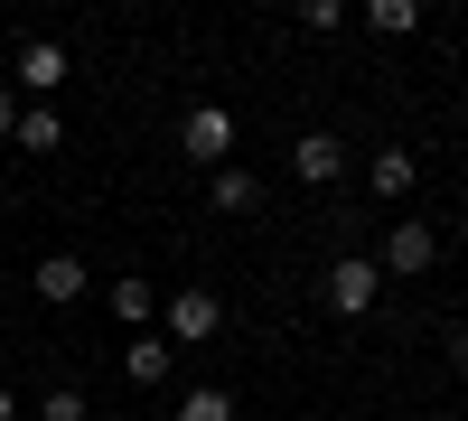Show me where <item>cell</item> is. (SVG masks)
Masks as SVG:
<instances>
[{"instance_id": "7a4b0ae2", "label": "cell", "mask_w": 468, "mask_h": 421, "mask_svg": "<svg viewBox=\"0 0 468 421\" xmlns=\"http://www.w3.org/2000/svg\"><path fill=\"white\" fill-rule=\"evenodd\" d=\"M160 319H169V347H207V337L225 328V300L216 290H169Z\"/></svg>"}, {"instance_id": "e0dca14e", "label": "cell", "mask_w": 468, "mask_h": 421, "mask_svg": "<svg viewBox=\"0 0 468 421\" xmlns=\"http://www.w3.org/2000/svg\"><path fill=\"white\" fill-rule=\"evenodd\" d=\"M450 374H468V328H450Z\"/></svg>"}, {"instance_id": "8fae6325", "label": "cell", "mask_w": 468, "mask_h": 421, "mask_svg": "<svg viewBox=\"0 0 468 421\" xmlns=\"http://www.w3.org/2000/svg\"><path fill=\"white\" fill-rule=\"evenodd\" d=\"M122 374H132V384H160V374H169V337H132Z\"/></svg>"}, {"instance_id": "ba28073f", "label": "cell", "mask_w": 468, "mask_h": 421, "mask_svg": "<svg viewBox=\"0 0 468 421\" xmlns=\"http://www.w3.org/2000/svg\"><path fill=\"white\" fill-rule=\"evenodd\" d=\"M207 197H216V216H253V206H262V178H253V169H234V160H225V169L207 178Z\"/></svg>"}, {"instance_id": "4fadbf2b", "label": "cell", "mask_w": 468, "mask_h": 421, "mask_svg": "<svg viewBox=\"0 0 468 421\" xmlns=\"http://www.w3.org/2000/svg\"><path fill=\"white\" fill-rule=\"evenodd\" d=\"M178 421H234V394L225 384H197V394L178 403Z\"/></svg>"}, {"instance_id": "9a60e30c", "label": "cell", "mask_w": 468, "mask_h": 421, "mask_svg": "<svg viewBox=\"0 0 468 421\" xmlns=\"http://www.w3.org/2000/svg\"><path fill=\"white\" fill-rule=\"evenodd\" d=\"M37 421H94V403H85V394H75V384H57L48 403H37Z\"/></svg>"}, {"instance_id": "ac0fdd59", "label": "cell", "mask_w": 468, "mask_h": 421, "mask_svg": "<svg viewBox=\"0 0 468 421\" xmlns=\"http://www.w3.org/2000/svg\"><path fill=\"white\" fill-rule=\"evenodd\" d=\"M0 421H19V394H10V384H0Z\"/></svg>"}, {"instance_id": "3957f363", "label": "cell", "mask_w": 468, "mask_h": 421, "mask_svg": "<svg viewBox=\"0 0 468 421\" xmlns=\"http://www.w3.org/2000/svg\"><path fill=\"white\" fill-rule=\"evenodd\" d=\"M178 150H187L197 169H225V150H234V112H225V103H197V112L178 122Z\"/></svg>"}, {"instance_id": "9c48e42d", "label": "cell", "mask_w": 468, "mask_h": 421, "mask_svg": "<svg viewBox=\"0 0 468 421\" xmlns=\"http://www.w3.org/2000/svg\"><path fill=\"white\" fill-rule=\"evenodd\" d=\"M412 178H421L412 150H375V160H366V187H375V197H412Z\"/></svg>"}, {"instance_id": "5b68a950", "label": "cell", "mask_w": 468, "mask_h": 421, "mask_svg": "<svg viewBox=\"0 0 468 421\" xmlns=\"http://www.w3.org/2000/svg\"><path fill=\"white\" fill-rule=\"evenodd\" d=\"M10 85L19 94H57L66 85V47H57V37H28V47L10 57Z\"/></svg>"}, {"instance_id": "30bf717a", "label": "cell", "mask_w": 468, "mask_h": 421, "mask_svg": "<svg viewBox=\"0 0 468 421\" xmlns=\"http://www.w3.org/2000/svg\"><path fill=\"white\" fill-rule=\"evenodd\" d=\"M112 319H122V328H132V337H141V328H150V319H160V290H150V281H141V272H122V281H112Z\"/></svg>"}, {"instance_id": "2e32d148", "label": "cell", "mask_w": 468, "mask_h": 421, "mask_svg": "<svg viewBox=\"0 0 468 421\" xmlns=\"http://www.w3.org/2000/svg\"><path fill=\"white\" fill-rule=\"evenodd\" d=\"M10 132H19V94L0 85V141H10Z\"/></svg>"}, {"instance_id": "7c38bea8", "label": "cell", "mask_w": 468, "mask_h": 421, "mask_svg": "<svg viewBox=\"0 0 468 421\" xmlns=\"http://www.w3.org/2000/svg\"><path fill=\"white\" fill-rule=\"evenodd\" d=\"M366 28H375V37H412L421 10H412V0H366Z\"/></svg>"}, {"instance_id": "8992f818", "label": "cell", "mask_w": 468, "mask_h": 421, "mask_svg": "<svg viewBox=\"0 0 468 421\" xmlns=\"http://www.w3.org/2000/svg\"><path fill=\"white\" fill-rule=\"evenodd\" d=\"M291 169H300L309 187H337V178H346V141H337V132H300V141H291Z\"/></svg>"}, {"instance_id": "6da1fadb", "label": "cell", "mask_w": 468, "mask_h": 421, "mask_svg": "<svg viewBox=\"0 0 468 421\" xmlns=\"http://www.w3.org/2000/svg\"><path fill=\"white\" fill-rule=\"evenodd\" d=\"M384 300V272H375V253H346V262H328V310L337 319H366Z\"/></svg>"}, {"instance_id": "277c9868", "label": "cell", "mask_w": 468, "mask_h": 421, "mask_svg": "<svg viewBox=\"0 0 468 421\" xmlns=\"http://www.w3.org/2000/svg\"><path fill=\"white\" fill-rule=\"evenodd\" d=\"M431 262H441V235H431V225H394V235H384V253H375V272H431Z\"/></svg>"}, {"instance_id": "52a82bcc", "label": "cell", "mask_w": 468, "mask_h": 421, "mask_svg": "<svg viewBox=\"0 0 468 421\" xmlns=\"http://www.w3.org/2000/svg\"><path fill=\"white\" fill-rule=\"evenodd\" d=\"M28 281H37V300H57V310H66V300H85V253H48Z\"/></svg>"}, {"instance_id": "5bb4252c", "label": "cell", "mask_w": 468, "mask_h": 421, "mask_svg": "<svg viewBox=\"0 0 468 421\" xmlns=\"http://www.w3.org/2000/svg\"><path fill=\"white\" fill-rule=\"evenodd\" d=\"M10 141H19V150H57V112H48V103H28Z\"/></svg>"}]
</instances>
